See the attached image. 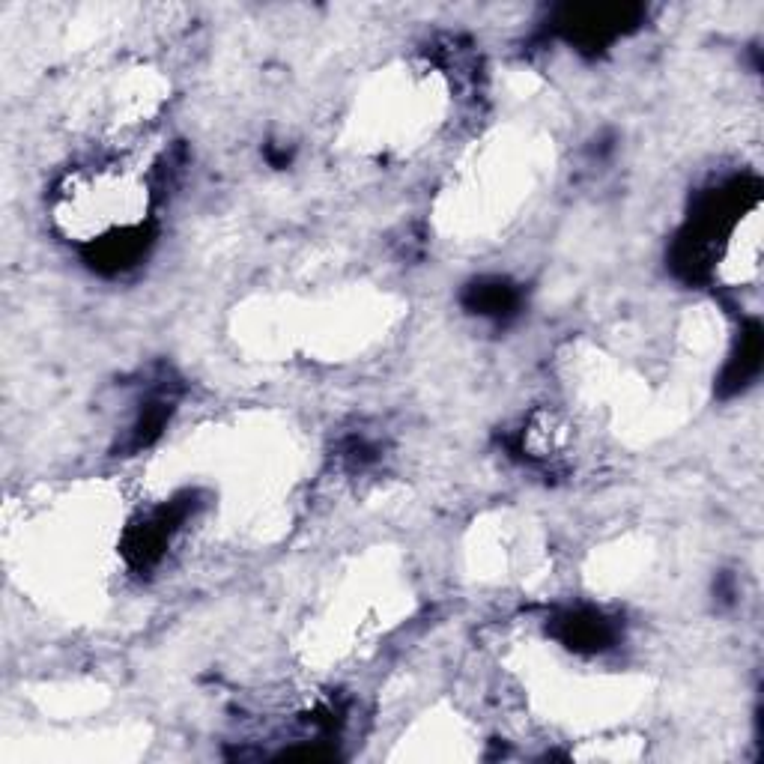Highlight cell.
<instances>
[{
  "label": "cell",
  "instance_id": "6da1fadb",
  "mask_svg": "<svg viewBox=\"0 0 764 764\" xmlns=\"http://www.w3.org/2000/svg\"><path fill=\"white\" fill-rule=\"evenodd\" d=\"M517 305V293L505 284V281H493V284H475V302L472 308L478 314L487 317H505L511 314Z\"/></svg>",
  "mask_w": 764,
  "mask_h": 764
}]
</instances>
